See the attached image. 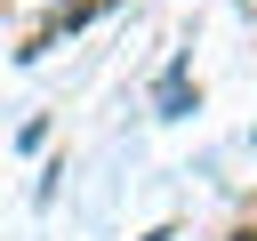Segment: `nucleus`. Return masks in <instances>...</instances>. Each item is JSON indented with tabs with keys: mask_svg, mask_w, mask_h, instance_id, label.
<instances>
[{
	"mask_svg": "<svg viewBox=\"0 0 257 241\" xmlns=\"http://www.w3.org/2000/svg\"><path fill=\"white\" fill-rule=\"evenodd\" d=\"M185 104H193V96H185V64H169V80H161V112H169V120H177V112H185Z\"/></svg>",
	"mask_w": 257,
	"mask_h": 241,
	"instance_id": "nucleus-1",
	"label": "nucleus"
},
{
	"mask_svg": "<svg viewBox=\"0 0 257 241\" xmlns=\"http://www.w3.org/2000/svg\"><path fill=\"white\" fill-rule=\"evenodd\" d=\"M145 241H169V233H145Z\"/></svg>",
	"mask_w": 257,
	"mask_h": 241,
	"instance_id": "nucleus-2",
	"label": "nucleus"
},
{
	"mask_svg": "<svg viewBox=\"0 0 257 241\" xmlns=\"http://www.w3.org/2000/svg\"><path fill=\"white\" fill-rule=\"evenodd\" d=\"M233 241H257V233H233Z\"/></svg>",
	"mask_w": 257,
	"mask_h": 241,
	"instance_id": "nucleus-3",
	"label": "nucleus"
}]
</instances>
